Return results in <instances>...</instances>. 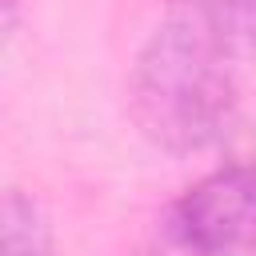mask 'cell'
I'll use <instances>...</instances> for the list:
<instances>
[{
	"instance_id": "4",
	"label": "cell",
	"mask_w": 256,
	"mask_h": 256,
	"mask_svg": "<svg viewBox=\"0 0 256 256\" xmlns=\"http://www.w3.org/2000/svg\"><path fill=\"white\" fill-rule=\"evenodd\" d=\"M0 252L4 256H56V236L40 200L24 188H8L0 204Z\"/></svg>"
},
{
	"instance_id": "1",
	"label": "cell",
	"mask_w": 256,
	"mask_h": 256,
	"mask_svg": "<svg viewBox=\"0 0 256 256\" xmlns=\"http://www.w3.org/2000/svg\"><path fill=\"white\" fill-rule=\"evenodd\" d=\"M128 116L168 156L212 148L236 116V60L204 24L168 12L128 68Z\"/></svg>"
},
{
	"instance_id": "3",
	"label": "cell",
	"mask_w": 256,
	"mask_h": 256,
	"mask_svg": "<svg viewBox=\"0 0 256 256\" xmlns=\"http://www.w3.org/2000/svg\"><path fill=\"white\" fill-rule=\"evenodd\" d=\"M168 12L204 24L236 64H256V0H168Z\"/></svg>"
},
{
	"instance_id": "2",
	"label": "cell",
	"mask_w": 256,
	"mask_h": 256,
	"mask_svg": "<svg viewBox=\"0 0 256 256\" xmlns=\"http://www.w3.org/2000/svg\"><path fill=\"white\" fill-rule=\"evenodd\" d=\"M184 256H256V160H228L192 180L164 212Z\"/></svg>"
}]
</instances>
